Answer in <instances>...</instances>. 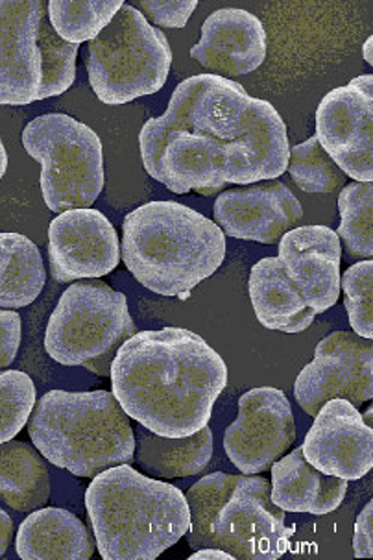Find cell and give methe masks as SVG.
Segmentation results:
<instances>
[{
    "label": "cell",
    "instance_id": "cell-1",
    "mask_svg": "<svg viewBox=\"0 0 373 560\" xmlns=\"http://www.w3.org/2000/svg\"><path fill=\"white\" fill-rule=\"evenodd\" d=\"M139 144L152 178L176 195L203 197L281 178L291 150L278 109L217 74L184 80L165 114L144 122Z\"/></svg>",
    "mask_w": 373,
    "mask_h": 560
},
{
    "label": "cell",
    "instance_id": "cell-2",
    "mask_svg": "<svg viewBox=\"0 0 373 560\" xmlns=\"http://www.w3.org/2000/svg\"><path fill=\"white\" fill-rule=\"evenodd\" d=\"M109 376L128 417L155 435L178 439L209 425L228 385V366L200 335L165 328L126 340Z\"/></svg>",
    "mask_w": 373,
    "mask_h": 560
},
{
    "label": "cell",
    "instance_id": "cell-3",
    "mask_svg": "<svg viewBox=\"0 0 373 560\" xmlns=\"http://www.w3.org/2000/svg\"><path fill=\"white\" fill-rule=\"evenodd\" d=\"M120 257L149 291L185 300L222 267L224 232L184 203L149 202L126 215Z\"/></svg>",
    "mask_w": 373,
    "mask_h": 560
},
{
    "label": "cell",
    "instance_id": "cell-4",
    "mask_svg": "<svg viewBox=\"0 0 373 560\" xmlns=\"http://www.w3.org/2000/svg\"><path fill=\"white\" fill-rule=\"evenodd\" d=\"M85 509L104 560H155L178 544L190 525L184 492L130 465L93 477Z\"/></svg>",
    "mask_w": 373,
    "mask_h": 560
},
{
    "label": "cell",
    "instance_id": "cell-5",
    "mask_svg": "<svg viewBox=\"0 0 373 560\" xmlns=\"http://www.w3.org/2000/svg\"><path fill=\"white\" fill-rule=\"evenodd\" d=\"M265 477L209 474L193 485L190 525L185 538L193 549L219 548L235 560H276L291 542L287 514L270 495Z\"/></svg>",
    "mask_w": 373,
    "mask_h": 560
},
{
    "label": "cell",
    "instance_id": "cell-6",
    "mask_svg": "<svg viewBox=\"0 0 373 560\" xmlns=\"http://www.w3.org/2000/svg\"><path fill=\"white\" fill-rule=\"evenodd\" d=\"M28 435L50 465L77 477H96L136 455L130 417L107 390H50L36 401Z\"/></svg>",
    "mask_w": 373,
    "mask_h": 560
},
{
    "label": "cell",
    "instance_id": "cell-7",
    "mask_svg": "<svg viewBox=\"0 0 373 560\" xmlns=\"http://www.w3.org/2000/svg\"><path fill=\"white\" fill-rule=\"evenodd\" d=\"M136 334L123 292L104 281H74L50 315L45 350L56 363L106 377L120 346Z\"/></svg>",
    "mask_w": 373,
    "mask_h": 560
},
{
    "label": "cell",
    "instance_id": "cell-8",
    "mask_svg": "<svg viewBox=\"0 0 373 560\" xmlns=\"http://www.w3.org/2000/svg\"><path fill=\"white\" fill-rule=\"evenodd\" d=\"M171 66V45L163 31L126 2L90 43L85 55L91 88L107 106L128 104L163 90Z\"/></svg>",
    "mask_w": 373,
    "mask_h": 560
},
{
    "label": "cell",
    "instance_id": "cell-9",
    "mask_svg": "<svg viewBox=\"0 0 373 560\" xmlns=\"http://www.w3.org/2000/svg\"><path fill=\"white\" fill-rule=\"evenodd\" d=\"M23 144L42 165V192L54 213L91 208L106 184L104 149L95 130L71 115L47 114L31 120Z\"/></svg>",
    "mask_w": 373,
    "mask_h": 560
},
{
    "label": "cell",
    "instance_id": "cell-10",
    "mask_svg": "<svg viewBox=\"0 0 373 560\" xmlns=\"http://www.w3.org/2000/svg\"><path fill=\"white\" fill-rule=\"evenodd\" d=\"M294 396L316 417L329 399H348L357 409L373 398V345L353 331H333L314 350V361L300 372Z\"/></svg>",
    "mask_w": 373,
    "mask_h": 560
},
{
    "label": "cell",
    "instance_id": "cell-11",
    "mask_svg": "<svg viewBox=\"0 0 373 560\" xmlns=\"http://www.w3.org/2000/svg\"><path fill=\"white\" fill-rule=\"evenodd\" d=\"M353 182H373V77L362 74L329 91L316 109V136Z\"/></svg>",
    "mask_w": 373,
    "mask_h": 560
},
{
    "label": "cell",
    "instance_id": "cell-12",
    "mask_svg": "<svg viewBox=\"0 0 373 560\" xmlns=\"http://www.w3.org/2000/svg\"><path fill=\"white\" fill-rule=\"evenodd\" d=\"M296 441L291 401L276 387L252 388L238 399L235 422L225 430L224 450L246 476L267 471Z\"/></svg>",
    "mask_w": 373,
    "mask_h": 560
},
{
    "label": "cell",
    "instance_id": "cell-13",
    "mask_svg": "<svg viewBox=\"0 0 373 560\" xmlns=\"http://www.w3.org/2000/svg\"><path fill=\"white\" fill-rule=\"evenodd\" d=\"M48 261L60 283L98 280L119 267V235L98 209H69L48 228Z\"/></svg>",
    "mask_w": 373,
    "mask_h": 560
},
{
    "label": "cell",
    "instance_id": "cell-14",
    "mask_svg": "<svg viewBox=\"0 0 373 560\" xmlns=\"http://www.w3.org/2000/svg\"><path fill=\"white\" fill-rule=\"evenodd\" d=\"M42 0H0V106H28L39 101L43 48Z\"/></svg>",
    "mask_w": 373,
    "mask_h": 560
},
{
    "label": "cell",
    "instance_id": "cell-15",
    "mask_svg": "<svg viewBox=\"0 0 373 560\" xmlns=\"http://www.w3.org/2000/svg\"><path fill=\"white\" fill-rule=\"evenodd\" d=\"M214 222L228 237L278 245L303 219L302 202L279 179L241 185L214 200Z\"/></svg>",
    "mask_w": 373,
    "mask_h": 560
},
{
    "label": "cell",
    "instance_id": "cell-16",
    "mask_svg": "<svg viewBox=\"0 0 373 560\" xmlns=\"http://www.w3.org/2000/svg\"><path fill=\"white\" fill-rule=\"evenodd\" d=\"M303 455L327 476L357 481L373 468V430L348 399H329L314 417Z\"/></svg>",
    "mask_w": 373,
    "mask_h": 560
},
{
    "label": "cell",
    "instance_id": "cell-17",
    "mask_svg": "<svg viewBox=\"0 0 373 560\" xmlns=\"http://www.w3.org/2000/svg\"><path fill=\"white\" fill-rule=\"evenodd\" d=\"M279 245L284 275L296 285L305 304L320 315L340 296L342 246L337 232L327 226L294 228Z\"/></svg>",
    "mask_w": 373,
    "mask_h": 560
},
{
    "label": "cell",
    "instance_id": "cell-18",
    "mask_svg": "<svg viewBox=\"0 0 373 560\" xmlns=\"http://www.w3.org/2000/svg\"><path fill=\"white\" fill-rule=\"evenodd\" d=\"M268 37L254 13L222 8L202 24V37L190 48V58L217 77L232 80L257 71L267 60Z\"/></svg>",
    "mask_w": 373,
    "mask_h": 560
},
{
    "label": "cell",
    "instance_id": "cell-19",
    "mask_svg": "<svg viewBox=\"0 0 373 560\" xmlns=\"http://www.w3.org/2000/svg\"><path fill=\"white\" fill-rule=\"evenodd\" d=\"M270 495L284 513H305L314 516L337 511L348 494V481L316 470L303 455L302 446L284 453L272 466Z\"/></svg>",
    "mask_w": 373,
    "mask_h": 560
},
{
    "label": "cell",
    "instance_id": "cell-20",
    "mask_svg": "<svg viewBox=\"0 0 373 560\" xmlns=\"http://www.w3.org/2000/svg\"><path fill=\"white\" fill-rule=\"evenodd\" d=\"M15 549L24 560H88L95 555L96 540L66 509L42 506L19 525Z\"/></svg>",
    "mask_w": 373,
    "mask_h": 560
},
{
    "label": "cell",
    "instance_id": "cell-21",
    "mask_svg": "<svg viewBox=\"0 0 373 560\" xmlns=\"http://www.w3.org/2000/svg\"><path fill=\"white\" fill-rule=\"evenodd\" d=\"M249 300L255 315L267 329L302 334L314 323V313L296 285L284 275L279 257H265L249 272Z\"/></svg>",
    "mask_w": 373,
    "mask_h": 560
},
{
    "label": "cell",
    "instance_id": "cell-22",
    "mask_svg": "<svg viewBox=\"0 0 373 560\" xmlns=\"http://www.w3.org/2000/svg\"><path fill=\"white\" fill-rule=\"evenodd\" d=\"M136 435V457L142 470L160 479H176L202 474L213 459V431L206 425L195 435L171 436L155 435L142 428L133 430Z\"/></svg>",
    "mask_w": 373,
    "mask_h": 560
},
{
    "label": "cell",
    "instance_id": "cell-23",
    "mask_svg": "<svg viewBox=\"0 0 373 560\" xmlns=\"http://www.w3.org/2000/svg\"><path fill=\"white\" fill-rule=\"evenodd\" d=\"M50 500V474L36 446L0 444V501L18 513H32Z\"/></svg>",
    "mask_w": 373,
    "mask_h": 560
},
{
    "label": "cell",
    "instance_id": "cell-24",
    "mask_svg": "<svg viewBox=\"0 0 373 560\" xmlns=\"http://www.w3.org/2000/svg\"><path fill=\"white\" fill-rule=\"evenodd\" d=\"M45 283L47 270L36 243L21 233H0V307L31 305Z\"/></svg>",
    "mask_w": 373,
    "mask_h": 560
},
{
    "label": "cell",
    "instance_id": "cell-25",
    "mask_svg": "<svg viewBox=\"0 0 373 560\" xmlns=\"http://www.w3.org/2000/svg\"><path fill=\"white\" fill-rule=\"evenodd\" d=\"M123 0H88V2H47L48 21L56 34L71 45L93 42L123 8Z\"/></svg>",
    "mask_w": 373,
    "mask_h": 560
},
{
    "label": "cell",
    "instance_id": "cell-26",
    "mask_svg": "<svg viewBox=\"0 0 373 560\" xmlns=\"http://www.w3.org/2000/svg\"><path fill=\"white\" fill-rule=\"evenodd\" d=\"M340 228L337 235L353 259H372L373 256V184L351 182L338 195Z\"/></svg>",
    "mask_w": 373,
    "mask_h": 560
},
{
    "label": "cell",
    "instance_id": "cell-27",
    "mask_svg": "<svg viewBox=\"0 0 373 560\" xmlns=\"http://www.w3.org/2000/svg\"><path fill=\"white\" fill-rule=\"evenodd\" d=\"M287 171L298 187L308 195H329L338 191L348 178L314 136L303 143L291 147Z\"/></svg>",
    "mask_w": 373,
    "mask_h": 560
},
{
    "label": "cell",
    "instance_id": "cell-28",
    "mask_svg": "<svg viewBox=\"0 0 373 560\" xmlns=\"http://www.w3.org/2000/svg\"><path fill=\"white\" fill-rule=\"evenodd\" d=\"M39 43L43 48V85L39 101L60 96L71 90L77 78L78 45L63 42L53 24L48 21V13H43L39 23Z\"/></svg>",
    "mask_w": 373,
    "mask_h": 560
},
{
    "label": "cell",
    "instance_id": "cell-29",
    "mask_svg": "<svg viewBox=\"0 0 373 560\" xmlns=\"http://www.w3.org/2000/svg\"><path fill=\"white\" fill-rule=\"evenodd\" d=\"M37 390L32 377L19 370L0 372V444L23 431L36 407Z\"/></svg>",
    "mask_w": 373,
    "mask_h": 560
},
{
    "label": "cell",
    "instance_id": "cell-30",
    "mask_svg": "<svg viewBox=\"0 0 373 560\" xmlns=\"http://www.w3.org/2000/svg\"><path fill=\"white\" fill-rule=\"evenodd\" d=\"M343 291V305L350 316L353 334L362 339L373 340V261L351 265L340 280Z\"/></svg>",
    "mask_w": 373,
    "mask_h": 560
},
{
    "label": "cell",
    "instance_id": "cell-31",
    "mask_svg": "<svg viewBox=\"0 0 373 560\" xmlns=\"http://www.w3.org/2000/svg\"><path fill=\"white\" fill-rule=\"evenodd\" d=\"M133 8L155 26L179 31L189 23L190 15L198 8V0H141Z\"/></svg>",
    "mask_w": 373,
    "mask_h": 560
},
{
    "label": "cell",
    "instance_id": "cell-32",
    "mask_svg": "<svg viewBox=\"0 0 373 560\" xmlns=\"http://www.w3.org/2000/svg\"><path fill=\"white\" fill-rule=\"evenodd\" d=\"M23 323L18 311L0 310V369H8L18 358Z\"/></svg>",
    "mask_w": 373,
    "mask_h": 560
},
{
    "label": "cell",
    "instance_id": "cell-33",
    "mask_svg": "<svg viewBox=\"0 0 373 560\" xmlns=\"http://www.w3.org/2000/svg\"><path fill=\"white\" fill-rule=\"evenodd\" d=\"M353 553L359 559H372L373 557V501L364 505L362 513L355 522L353 533Z\"/></svg>",
    "mask_w": 373,
    "mask_h": 560
},
{
    "label": "cell",
    "instance_id": "cell-34",
    "mask_svg": "<svg viewBox=\"0 0 373 560\" xmlns=\"http://www.w3.org/2000/svg\"><path fill=\"white\" fill-rule=\"evenodd\" d=\"M12 518H10V514H8L4 509H0V557L7 553L8 548H10V542H12Z\"/></svg>",
    "mask_w": 373,
    "mask_h": 560
},
{
    "label": "cell",
    "instance_id": "cell-35",
    "mask_svg": "<svg viewBox=\"0 0 373 560\" xmlns=\"http://www.w3.org/2000/svg\"><path fill=\"white\" fill-rule=\"evenodd\" d=\"M189 560H235L232 555L225 553L219 548L196 549V553L190 555Z\"/></svg>",
    "mask_w": 373,
    "mask_h": 560
},
{
    "label": "cell",
    "instance_id": "cell-36",
    "mask_svg": "<svg viewBox=\"0 0 373 560\" xmlns=\"http://www.w3.org/2000/svg\"><path fill=\"white\" fill-rule=\"evenodd\" d=\"M8 168V152L7 147L2 143V139H0V179L4 178V174H7Z\"/></svg>",
    "mask_w": 373,
    "mask_h": 560
},
{
    "label": "cell",
    "instance_id": "cell-37",
    "mask_svg": "<svg viewBox=\"0 0 373 560\" xmlns=\"http://www.w3.org/2000/svg\"><path fill=\"white\" fill-rule=\"evenodd\" d=\"M372 48H373V37H368L366 42H364V47H362V52H364V60H366V63H370V66H373V55H372Z\"/></svg>",
    "mask_w": 373,
    "mask_h": 560
},
{
    "label": "cell",
    "instance_id": "cell-38",
    "mask_svg": "<svg viewBox=\"0 0 373 560\" xmlns=\"http://www.w3.org/2000/svg\"><path fill=\"white\" fill-rule=\"evenodd\" d=\"M372 415H373L372 407H370V409H368V411L364 412V415H362V420H364V422H366L368 425H372Z\"/></svg>",
    "mask_w": 373,
    "mask_h": 560
}]
</instances>
